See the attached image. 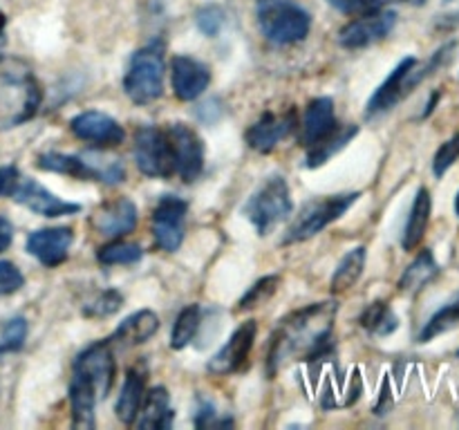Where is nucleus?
<instances>
[{"label": "nucleus", "mask_w": 459, "mask_h": 430, "mask_svg": "<svg viewBox=\"0 0 459 430\" xmlns=\"http://www.w3.org/2000/svg\"><path fill=\"white\" fill-rule=\"evenodd\" d=\"M339 303H316L309 307L299 309L282 318L278 330L272 336V348L267 357V372L273 376L278 367L291 357H303L305 361H316L325 358L334 348V334H332V322H334Z\"/></svg>", "instance_id": "1"}, {"label": "nucleus", "mask_w": 459, "mask_h": 430, "mask_svg": "<svg viewBox=\"0 0 459 430\" xmlns=\"http://www.w3.org/2000/svg\"><path fill=\"white\" fill-rule=\"evenodd\" d=\"M43 92L30 63L0 56V130L16 128L39 112Z\"/></svg>", "instance_id": "2"}, {"label": "nucleus", "mask_w": 459, "mask_h": 430, "mask_svg": "<svg viewBox=\"0 0 459 430\" xmlns=\"http://www.w3.org/2000/svg\"><path fill=\"white\" fill-rule=\"evenodd\" d=\"M258 27L269 43L291 45L309 34L312 16L291 0H260Z\"/></svg>", "instance_id": "3"}, {"label": "nucleus", "mask_w": 459, "mask_h": 430, "mask_svg": "<svg viewBox=\"0 0 459 430\" xmlns=\"http://www.w3.org/2000/svg\"><path fill=\"white\" fill-rule=\"evenodd\" d=\"M124 90L134 103L146 106L157 101L164 92V52L161 45L152 43L137 49L130 58L124 76Z\"/></svg>", "instance_id": "4"}, {"label": "nucleus", "mask_w": 459, "mask_h": 430, "mask_svg": "<svg viewBox=\"0 0 459 430\" xmlns=\"http://www.w3.org/2000/svg\"><path fill=\"white\" fill-rule=\"evenodd\" d=\"M291 211H294V202H291L290 186L281 175L269 177L245 204V215L260 236H269L282 219L290 218Z\"/></svg>", "instance_id": "5"}, {"label": "nucleus", "mask_w": 459, "mask_h": 430, "mask_svg": "<svg viewBox=\"0 0 459 430\" xmlns=\"http://www.w3.org/2000/svg\"><path fill=\"white\" fill-rule=\"evenodd\" d=\"M359 197H361V193H341V195H327L321 197V200L307 202L300 215H296L291 227L282 236V245H294V242H305L314 237L327 224L339 219Z\"/></svg>", "instance_id": "6"}, {"label": "nucleus", "mask_w": 459, "mask_h": 430, "mask_svg": "<svg viewBox=\"0 0 459 430\" xmlns=\"http://www.w3.org/2000/svg\"><path fill=\"white\" fill-rule=\"evenodd\" d=\"M134 164L146 177H173L175 159L170 150V142L166 130L155 128V125H142L134 133L133 146Z\"/></svg>", "instance_id": "7"}, {"label": "nucleus", "mask_w": 459, "mask_h": 430, "mask_svg": "<svg viewBox=\"0 0 459 430\" xmlns=\"http://www.w3.org/2000/svg\"><path fill=\"white\" fill-rule=\"evenodd\" d=\"M166 134H169L170 150H173L175 173L184 182H195L204 170V142H202V137L186 124H170L166 128Z\"/></svg>", "instance_id": "8"}, {"label": "nucleus", "mask_w": 459, "mask_h": 430, "mask_svg": "<svg viewBox=\"0 0 459 430\" xmlns=\"http://www.w3.org/2000/svg\"><path fill=\"white\" fill-rule=\"evenodd\" d=\"M74 374L83 376L92 385L99 399H106L112 383H115L117 374L115 354L110 349V340H99V343H92L90 348H85L76 357Z\"/></svg>", "instance_id": "9"}, {"label": "nucleus", "mask_w": 459, "mask_h": 430, "mask_svg": "<svg viewBox=\"0 0 459 430\" xmlns=\"http://www.w3.org/2000/svg\"><path fill=\"white\" fill-rule=\"evenodd\" d=\"M188 202L182 197L164 195L152 211V236L160 249L178 251L186 231Z\"/></svg>", "instance_id": "10"}, {"label": "nucleus", "mask_w": 459, "mask_h": 430, "mask_svg": "<svg viewBox=\"0 0 459 430\" xmlns=\"http://www.w3.org/2000/svg\"><path fill=\"white\" fill-rule=\"evenodd\" d=\"M397 25V13L390 9H379V12L363 13L350 21L343 30L339 31L336 40L345 49H363L384 40Z\"/></svg>", "instance_id": "11"}, {"label": "nucleus", "mask_w": 459, "mask_h": 430, "mask_svg": "<svg viewBox=\"0 0 459 430\" xmlns=\"http://www.w3.org/2000/svg\"><path fill=\"white\" fill-rule=\"evenodd\" d=\"M13 202L22 204L25 209H30L31 213L43 215V218H58V215H72L79 213L81 206L74 202H65L61 197L54 195L52 191L39 184L36 179L18 177L13 182L12 191H9Z\"/></svg>", "instance_id": "12"}, {"label": "nucleus", "mask_w": 459, "mask_h": 430, "mask_svg": "<svg viewBox=\"0 0 459 430\" xmlns=\"http://www.w3.org/2000/svg\"><path fill=\"white\" fill-rule=\"evenodd\" d=\"M255 331H258L255 321L242 322V325L229 336L227 343L211 357V361L206 363V370L215 376H227L240 372L242 367H245L247 358H249L251 348H254Z\"/></svg>", "instance_id": "13"}, {"label": "nucleus", "mask_w": 459, "mask_h": 430, "mask_svg": "<svg viewBox=\"0 0 459 430\" xmlns=\"http://www.w3.org/2000/svg\"><path fill=\"white\" fill-rule=\"evenodd\" d=\"M417 65L415 56H406L399 61V65L390 72L388 79L377 88V92L372 94L370 101H368L366 116H379L384 112L393 110L399 101H402L406 94H411L417 88L415 79H412V70Z\"/></svg>", "instance_id": "14"}, {"label": "nucleus", "mask_w": 459, "mask_h": 430, "mask_svg": "<svg viewBox=\"0 0 459 430\" xmlns=\"http://www.w3.org/2000/svg\"><path fill=\"white\" fill-rule=\"evenodd\" d=\"M70 128L81 142L97 148H112L124 142V128L110 115L99 110H85L70 121Z\"/></svg>", "instance_id": "15"}, {"label": "nucleus", "mask_w": 459, "mask_h": 430, "mask_svg": "<svg viewBox=\"0 0 459 430\" xmlns=\"http://www.w3.org/2000/svg\"><path fill=\"white\" fill-rule=\"evenodd\" d=\"M74 242V231L70 227L39 228L27 237V251L45 267H58L67 260L70 246Z\"/></svg>", "instance_id": "16"}, {"label": "nucleus", "mask_w": 459, "mask_h": 430, "mask_svg": "<svg viewBox=\"0 0 459 430\" xmlns=\"http://www.w3.org/2000/svg\"><path fill=\"white\" fill-rule=\"evenodd\" d=\"M170 81H173V92L179 101H195L209 88L211 72L197 58L179 54L170 63Z\"/></svg>", "instance_id": "17"}, {"label": "nucleus", "mask_w": 459, "mask_h": 430, "mask_svg": "<svg viewBox=\"0 0 459 430\" xmlns=\"http://www.w3.org/2000/svg\"><path fill=\"white\" fill-rule=\"evenodd\" d=\"M296 128V112L290 110L285 115H276V112H264L249 130H247L245 139L255 152H272L291 130Z\"/></svg>", "instance_id": "18"}, {"label": "nucleus", "mask_w": 459, "mask_h": 430, "mask_svg": "<svg viewBox=\"0 0 459 430\" xmlns=\"http://www.w3.org/2000/svg\"><path fill=\"white\" fill-rule=\"evenodd\" d=\"M92 227L97 228L101 236L108 237H121L128 236L137 227V206L128 197H119L115 202L99 206L92 213Z\"/></svg>", "instance_id": "19"}, {"label": "nucleus", "mask_w": 459, "mask_h": 430, "mask_svg": "<svg viewBox=\"0 0 459 430\" xmlns=\"http://www.w3.org/2000/svg\"><path fill=\"white\" fill-rule=\"evenodd\" d=\"M336 130L334 101L330 97H318L305 108L303 125H300V143L305 148L316 146L318 142Z\"/></svg>", "instance_id": "20"}, {"label": "nucleus", "mask_w": 459, "mask_h": 430, "mask_svg": "<svg viewBox=\"0 0 459 430\" xmlns=\"http://www.w3.org/2000/svg\"><path fill=\"white\" fill-rule=\"evenodd\" d=\"M157 330H160V316L151 309H139L119 322V327L112 331L110 343L121 345V348H133V345L146 343L148 339H152Z\"/></svg>", "instance_id": "21"}, {"label": "nucleus", "mask_w": 459, "mask_h": 430, "mask_svg": "<svg viewBox=\"0 0 459 430\" xmlns=\"http://www.w3.org/2000/svg\"><path fill=\"white\" fill-rule=\"evenodd\" d=\"M173 415L170 410V394L164 385H157V388L146 390L143 394V401L139 406V415L134 419V424L139 428L146 430H160V428H170L173 424Z\"/></svg>", "instance_id": "22"}, {"label": "nucleus", "mask_w": 459, "mask_h": 430, "mask_svg": "<svg viewBox=\"0 0 459 430\" xmlns=\"http://www.w3.org/2000/svg\"><path fill=\"white\" fill-rule=\"evenodd\" d=\"M146 394V370L143 367H130L126 374L124 385H121L119 399H117V419L126 426H133L139 415V406Z\"/></svg>", "instance_id": "23"}, {"label": "nucleus", "mask_w": 459, "mask_h": 430, "mask_svg": "<svg viewBox=\"0 0 459 430\" xmlns=\"http://www.w3.org/2000/svg\"><path fill=\"white\" fill-rule=\"evenodd\" d=\"M36 166L40 170L58 175H70L74 179H88V182H99V173L94 168L88 155H65V152H43L36 159Z\"/></svg>", "instance_id": "24"}, {"label": "nucleus", "mask_w": 459, "mask_h": 430, "mask_svg": "<svg viewBox=\"0 0 459 430\" xmlns=\"http://www.w3.org/2000/svg\"><path fill=\"white\" fill-rule=\"evenodd\" d=\"M430 211H433V197H430L429 188L421 186L417 191L415 202H412L411 215H408L406 228H403V237H402V246L406 251H412L420 246V242L424 240L426 228H429L430 222Z\"/></svg>", "instance_id": "25"}, {"label": "nucleus", "mask_w": 459, "mask_h": 430, "mask_svg": "<svg viewBox=\"0 0 459 430\" xmlns=\"http://www.w3.org/2000/svg\"><path fill=\"white\" fill-rule=\"evenodd\" d=\"M99 397L92 385L79 374H72L70 381V406H72V424L74 428H94V406Z\"/></svg>", "instance_id": "26"}, {"label": "nucleus", "mask_w": 459, "mask_h": 430, "mask_svg": "<svg viewBox=\"0 0 459 430\" xmlns=\"http://www.w3.org/2000/svg\"><path fill=\"white\" fill-rule=\"evenodd\" d=\"M439 271V264L435 260L433 251L424 249L411 264L406 267V271L399 278V291L403 294H417L420 289H424Z\"/></svg>", "instance_id": "27"}, {"label": "nucleus", "mask_w": 459, "mask_h": 430, "mask_svg": "<svg viewBox=\"0 0 459 430\" xmlns=\"http://www.w3.org/2000/svg\"><path fill=\"white\" fill-rule=\"evenodd\" d=\"M359 134V125L350 124V125H336V130L332 134H327L323 142H318L316 146L307 148V168H318V166L327 164L336 152L343 150L350 142Z\"/></svg>", "instance_id": "28"}, {"label": "nucleus", "mask_w": 459, "mask_h": 430, "mask_svg": "<svg viewBox=\"0 0 459 430\" xmlns=\"http://www.w3.org/2000/svg\"><path fill=\"white\" fill-rule=\"evenodd\" d=\"M366 258L368 251L366 246H357V249L348 251V254L341 258V262L336 264L334 273H332L330 287L334 294H341V291H348L354 282L361 278L363 269H366Z\"/></svg>", "instance_id": "29"}, {"label": "nucleus", "mask_w": 459, "mask_h": 430, "mask_svg": "<svg viewBox=\"0 0 459 430\" xmlns=\"http://www.w3.org/2000/svg\"><path fill=\"white\" fill-rule=\"evenodd\" d=\"M361 325L375 336H390L399 327V318L397 314L390 309L388 303L377 300V303H370L363 309Z\"/></svg>", "instance_id": "30"}, {"label": "nucleus", "mask_w": 459, "mask_h": 430, "mask_svg": "<svg viewBox=\"0 0 459 430\" xmlns=\"http://www.w3.org/2000/svg\"><path fill=\"white\" fill-rule=\"evenodd\" d=\"M202 325V309L200 305H188L179 312L178 321H175L173 331H170V348L184 349L193 339H195L197 330Z\"/></svg>", "instance_id": "31"}, {"label": "nucleus", "mask_w": 459, "mask_h": 430, "mask_svg": "<svg viewBox=\"0 0 459 430\" xmlns=\"http://www.w3.org/2000/svg\"><path fill=\"white\" fill-rule=\"evenodd\" d=\"M459 325V298L453 300V303L444 305L439 312H435L433 316L429 318V322L424 325V330H421L420 334V340L421 343H429V340L437 339V336L446 334V331L455 330Z\"/></svg>", "instance_id": "32"}, {"label": "nucleus", "mask_w": 459, "mask_h": 430, "mask_svg": "<svg viewBox=\"0 0 459 430\" xmlns=\"http://www.w3.org/2000/svg\"><path fill=\"white\" fill-rule=\"evenodd\" d=\"M143 258V249L134 242L115 240L110 245L101 246L97 260L101 264H134Z\"/></svg>", "instance_id": "33"}, {"label": "nucleus", "mask_w": 459, "mask_h": 430, "mask_svg": "<svg viewBox=\"0 0 459 430\" xmlns=\"http://www.w3.org/2000/svg\"><path fill=\"white\" fill-rule=\"evenodd\" d=\"M121 305H124V296L117 289H106L94 294L90 300H85L81 312H83L85 318H106L119 312Z\"/></svg>", "instance_id": "34"}, {"label": "nucleus", "mask_w": 459, "mask_h": 430, "mask_svg": "<svg viewBox=\"0 0 459 430\" xmlns=\"http://www.w3.org/2000/svg\"><path fill=\"white\" fill-rule=\"evenodd\" d=\"M278 287H281V276H278V273H269V276L260 278L258 282H254V285L247 289V294L242 296L238 307L240 309L260 307V305H264L273 294H276Z\"/></svg>", "instance_id": "35"}, {"label": "nucleus", "mask_w": 459, "mask_h": 430, "mask_svg": "<svg viewBox=\"0 0 459 430\" xmlns=\"http://www.w3.org/2000/svg\"><path fill=\"white\" fill-rule=\"evenodd\" d=\"M27 321L22 316L12 318L0 327V354L18 352L25 345Z\"/></svg>", "instance_id": "36"}, {"label": "nucleus", "mask_w": 459, "mask_h": 430, "mask_svg": "<svg viewBox=\"0 0 459 430\" xmlns=\"http://www.w3.org/2000/svg\"><path fill=\"white\" fill-rule=\"evenodd\" d=\"M224 22H227V12H224L220 4L211 3V4H204V7L197 9L195 25H197V30H200L204 36H211V39H215V36L222 31Z\"/></svg>", "instance_id": "37"}, {"label": "nucleus", "mask_w": 459, "mask_h": 430, "mask_svg": "<svg viewBox=\"0 0 459 430\" xmlns=\"http://www.w3.org/2000/svg\"><path fill=\"white\" fill-rule=\"evenodd\" d=\"M457 159H459V133L455 134V137L448 139L446 143H442V146H439V150L435 152V157H433L435 177H444V175H446V170L451 168Z\"/></svg>", "instance_id": "38"}, {"label": "nucleus", "mask_w": 459, "mask_h": 430, "mask_svg": "<svg viewBox=\"0 0 459 430\" xmlns=\"http://www.w3.org/2000/svg\"><path fill=\"white\" fill-rule=\"evenodd\" d=\"M327 3L339 9V12L350 13V16H363V13L384 9L390 0H327Z\"/></svg>", "instance_id": "39"}, {"label": "nucleus", "mask_w": 459, "mask_h": 430, "mask_svg": "<svg viewBox=\"0 0 459 430\" xmlns=\"http://www.w3.org/2000/svg\"><path fill=\"white\" fill-rule=\"evenodd\" d=\"M25 285V278H22L21 269L13 262L7 260H0V296H9L13 291H18Z\"/></svg>", "instance_id": "40"}, {"label": "nucleus", "mask_w": 459, "mask_h": 430, "mask_svg": "<svg viewBox=\"0 0 459 430\" xmlns=\"http://www.w3.org/2000/svg\"><path fill=\"white\" fill-rule=\"evenodd\" d=\"M215 408L213 403L209 401H200V410L195 415V426L197 428H206V426H213L215 424Z\"/></svg>", "instance_id": "41"}, {"label": "nucleus", "mask_w": 459, "mask_h": 430, "mask_svg": "<svg viewBox=\"0 0 459 430\" xmlns=\"http://www.w3.org/2000/svg\"><path fill=\"white\" fill-rule=\"evenodd\" d=\"M16 179H18V170L13 168V166H3V168H0V195L12 191Z\"/></svg>", "instance_id": "42"}, {"label": "nucleus", "mask_w": 459, "mask_h": 430, "mask_svg": "<svg viewBox=\"0 0 459 430\" xmlns=\"http://www.w3.org/2000/svg\"><path fill=\"white\" fill-rule=\"evenodd\" d=\"M13 240V224L4 215H0V254L9 249Z\"/></svg>", "instance_id": "43"}, {"label": "nucleus", "mask_w": 459, "mask_h": 430, "mask_svg": "<svg viewBox=\"0 0 459 430\" xmlns=\"http://www.w3.org/2000/svg\"><path fill=\"white\" fill-rule=\"evenodd\" d=\"M439 97H442V94H439V90H437V92H433V94H430V101L426 103V110H424V115H421V116H429L430 112L435 110V106H437Z\"/></svg>", "instance_id": "44"}, {"label": "nucleus", "mask_w": 459, "mask_h": 430, "mask_svg": "<svg viewBox=\"0 0 459 430\" xmlns=\"http://www.w3.org/2000/svg\"><path fill=\"white\" fill-rule=\"evenodd\" d=\"M393 3V0H390ZM397 3H411L415 4V7H421V4H426V0H397Z\"/></svg>", "instance_id": "45"}, {"label": "nucleus", "mask_w": 459, "mask_h": 430, "mask_svg": "<svg viewBox=\"0 0 459 430\" xmlns=\"http://www.w3.org/2000/svg\"><path fill=\"white\" fill-rule=\"evenodd\" d=\"M4 25H7V16H4V13L0 12V36H3V31H4Z\"/></svg>", "instance_id": "46"}, {"label": "nucleus", "mask_w": 459, "mask_h": 430, "mask_svg": "<svg viewBox=\"0 0 459 430\" xmlns=\"http://www.w3.org/2000/svg\"><path fill=\"white\" fill-rule=\"evenodd\" d=\"M455 213L459 215V193H457V197H455Z\"/></svg>", "instance_id": "47"}, {"label": "nucleus", "mask_w": 459, "mask_h": 430, "mask_svg": "<svg viewBox=\"0 0 459 430\" xmlns=\"http://www.w3.org/2000/svg\"><path fill=\"white\" fill-rule=\"evenodd\" d=\"M444 3H451V0H444Z\"/></svg>", "instance_id": "48"}, {"label": "nucleus", "mask_w": 459, "mask_h": 430, "mask_svg": "<svg viewBox=\"0 0 459 430\" xmlns=\"http://www.w3.org/2000/svg\"><path fill=\"white\" fill-rule=\"evenodd\" d=\"M457 357H459V349H457Z\"/></svg>", "instance_id": "49"}]
</instances>
